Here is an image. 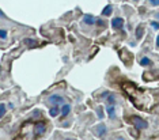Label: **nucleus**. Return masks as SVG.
<instances>
[{
  "label": "nucleus",
  "instance_id": "nucleus-1",
  "mask_svg": "<svg viewBox=\"0 0 159 140\" xmlns=\"http://www.w3.org/2000/svg\"><path fill=\"white\" fill-rule=\"evenodd\" d=\"M129 121L133 124V127H135L137 131H142V129H147L148 128V123L144 118L139 117V116H131L129 117Z\"/></svg>",
  "mask_w": 159,
  "mask_h": 140
},
{
  "label": "nucleus",
  "instance_id": "nucleus-2",
  "mask_svg": "<svg viewBox=\"0 0 159 140\" xmlns=\"http://www.w3.org/2000/svg\"><path fill=\"white\" fill-rule=\"evenodd\" d=\"M93 132L95 133L98 138H103L105 135H106L107 129H106V125L105 124H99V125H95V127L93 128Z\"/></svg>",
  "mask_w": 159,
  "mask_h": 140
},
{
  "label": "nucleus",
  "instance_id": "nucleus-3",
  "mask_svg": "<svg viewBox=\"0 0 159 140\" xmlns=\"http://www.w3.org/2000/svg\"><path fill=\"white\" fill-rule=\"evenodd\" d=\"M48 101L52 103L53 106H55V105H64V98H63L61 95H59V94H53V95H50Z\"/></svg>",
  "mask_w": 159,
  "mask_h": 140
},
{
  "label": "nucleus",
  "instance_id": "nucleus-4",
  "mask_svg": "<svg viewBox=\"0 0 159 140\" xmlns=\"http://www.w3.org/2000/svg\"><path fill=\"white\" fill-rule=\"evenodd\" d=\"M122 26H124V19H122V18L117 16V18L111 19V27H113L114 30H121Z\"/></svg>",
  "mask_w": 159,
  "mask_h": 140
},
{
  "label": "nucleus",
  "instance_id": "nucleus-5",
  "mask_svg": "<svg viewBox=\"0 0 159 140\" xmlns=\"http://www.w3.org/2000/svg\"><path fill=\"white\" fill-rule=\"evenodd\" d=\"M34 133L35 136H41V135H44L45 133V124L44 123H37L34 125Z\"/></svg>",
  "mask_w": 159,
  "mask_h": 140
},
{
  "label": "nucleus",
  "instance_id": "nucleus-6",
  "mask_svg": "<svg viewBox=\"0 0 159 140\" xmlns=\"http://www.w3.org/2000/svg\"><path fill=\"white\" fill-rule=\"evenodd\" d=\"M83 22L86 25H89V26H93V25L97 23V19L93 15H90V14H86V15L83 16Z\"/></svg>",
  "mask_w": 159,
  "mask_h": 140
},
{
  "label": "nucleus",
  "instance_id": "nucleus-7",
  "mask_svg": "<svg viewBox=\"0 0 159 140\" xmlns=\"http://www.w3.org/2000/svg\"><path fill=\"white\" fill-rule=\"evenodd\" d=\"M60 113H61V107H59V105L52 106L50 107V110H49V116L50 117H57Z\"/></svg>",
  "mask_w": 159,
  "mask_h": 140
},
{
  "label": "nucleus",
  "instance_id": "nucleus-8",
  "mask_svg": "<svg viewBox=\"0 0 159 140\" xmlns=\"http://www.w3.org/2000/svg\"><path fill=\"white\" fill-rule=\"evenodd\" d=\"M70 112H71V105L70 103H64V105L61 106V117L66 118L68 114H70Z\"/></svg>",
  "mask_w": 159,
  "mask_h": 140
},
{
  "label": "nucleus",
  "instance_id": "nucleus-9",
  "mask_svg": "<svg viewBox=\"0 0 159 140\" xmlns=\"http://www.w3.org/2000/svg\"><path fill=\"white\" fill-rule=\"evenodd\" d=\"M106 113H107V116H109V118L114 120V118H116V107L107 105V106H106Z\"/></svg>",
  "mask_w": 159,
  "mask_h": 140
},
{
  "label": "nucleus",
  "instance_id": "nucleus-10",
  "mask_svg": "<svg viewBox=\"0 0 159 140\" xmlns=\"http://www.w3.org/2000/svg\"><path fill=\"white\" fill-rule=\"evenodd\" d=\"M111 12H113V6H111V4H107V6L102 10V16H110Z\"/></svg>",
  "mask_w": 159,
  "mask_h": 140
},
{
  "label": "nucleus",
  "instance_id": "nucleus-11",
  "mask_svg": "<svg viewBox=\"0 0 159 140\" xmlns=\"http://www.w3.org/2000/svg\"><path fill=\"white\" fill-rule=\"evenodd\" d=\"M144 26H137L136 29V39H142L143 35H144Z\"/></svg>",
  "mask_w": 159,
  "mask_h": 140
},
{
  "label": "nucleus",
  "instance_id": "nucleus-12",
  "mask_svg": "<svg viewBox=\"0 0 159 140\" xmlns=\"http://www.w3.org/2000/svg\"><path fill=\"white\" fill-rule=\"evenodd\" d=\"M151 64V60H150V57H142V59H140V65L142 67H147V65H150Z\"/></svg>",
  "mask_w": 159,
  "mask_h": 140
},
{
  "label": "nucleus",
  "instance_id": "nucleus-13",
  "mask_svg": "<svg viewBox=\"0 0 159 140\" xmlns=\"http://www.w3.org/2000/svg\"><path fill=\"white\" fill-rule=\"evenodd\" d=\"M6 112H7V105L6 103H0V118L6 116Z\"/></svg>",
  "mask_w": 159,
  "mask_h": 140
},
{
  "label": "nucleus",
  "instance_id": "nucleus-14",
  "mask_svg": "<svg viewBox=\"0 0 159 140\" xmlns=\"http://www.w3.org/2000/svg\"><path fill=\"white\" fill-rule=\"evenodd\" d=\"M7 37H8V31H7L6 29H0V38L7 39Z\"/></svg>",
  "mask_w": 159,
  "mask_h": 140
},
{
  "label": "nucleus",
  "instance_id": "nucleus-15",
  "mask_svg": "<svg viewBox=\"0 0 159 140\" xmlns=\"http://www.w3.org/2000/svg\"><path fill=\"white\" fill-rule=\"evenodd\" d=\"M114 103H116V97L114 95H109V98H107V105L114 106Z\"/></svg>",
  "mask_w": 159,
  "mask_h": 140
},
{
  "label": "nucleus",
  "instance_id": "nucleus-16",
  "mask_svg": "<svg viewBox=\"0 0 159 140\" xmlns=\"http://www.w3.org/2000/svg\"><path fill=\"white\" fill-rule=\"evenodd\" d=\"M97 116H98L99 120H102V118H103V110H102V106H98V109H97Z\"/></svg>",
  "mask_w": 159,
  "mask_h": 140
},
{
  "label": "nucleus",
  "instance_id": "nucleus-17",
  "mask_svg": "<svg viewBox=\"0 0 159 140\" xmlns=\"http://www.w3.org/2000/svg\"><path fill=\"white\" fill-rule=\"evenodd\" d=\"M151 27L155 29V30H159V22H157V20H151Z\"/></svg>",
  "mask_w": 159,
  "mask_h": 140
},
{
  "label": "nucleus",
  "instance_id": "nucleus-18",
  "mask_svg": "<svg viewBox=\"0 0 159 140\" xmlns=\"http://www.w3.org/2000/svg\"><path fill=\"white\" fill-rule=\"evenodd\" d=\"M97 25H98V26H101V27H105V26H106V23L103 22L102 18H98V19H97Z\"/></svg>",
  "mask_w": 159,
  "mask_h": 140
},
{
  "label": "nucleus",
  "instance_id": "nucleus-19",
  "mask_svg": "<svg viewBox=\"0 0 159 140\" xmlns=\"http://www.w3.org/2000/svg\"><path fill=\"white\" fill-rule=\"evenodd\" d=\"M148 3H151L152 7H158L159 6V0H148Z\"/></svg>",
  "mask_w": 159,
  "mask_h": 140
},
{
  "label": "nucleus",
  "instance_id": "nucleus-20",
  "mask_svg": "<svg viewBox=\"0 0 159 140\" xmlns=\"http://www.w3.org/2000/svg\"><path fill=\"white\" fill-rule=\"evenodd\" d=\"M39 116H41V112H39V110H34V112H33V117L39 118Z\"/></svg>",
  "mask_w": 159,
  "mask_h": 140
},
{
  "label": "nucleus",
  "instance_id": "nucleus-21",
  "mask_svg": "<svg viewBox=\"0 0 159 140\" xmlns=\"http://www.w3.org/2000/svg\"><path fill=\"white\" fill-rule=\"evenodd\" d=\"M25 42H26L27 45H31V44H33V42H35V41H34V39H30V38H26V39H25ZM33 45H34V44H33Z\"/></svg>",
  "mask_w": 159,
  "mask_h": 140
},
{
  "label": "nucleus",
  "instance_id": "nucleus-22",
  "mask_svg": "<svg viewBox=\"0 0 159 140\" xmlns=\"http://www.w3.org/2000/svg\"><path fill=\"white\" fill-rule=\"evenodd\" d=\"M7 106H8V109H12V107H14V103H11V102H10V103H8V105H7Z\"/></svg>",
  "mask_w": 159,
  "mask_h": 140
},
{
  "label": "nucleus",
  "instance_id": "nucleus-23",
  "mask_svg": "<svg viewBox=\"0 0 159 140\" xmlns=\"http://www.w3.org/2000/svg\"><path fill=\"white\" fill-rule=\"evenodd\" d=\"M157 48L159 49V35H158V37H157Z\"/></svg>",
  "mask_w": 159,
  "mask_h": 140
},
{
  "label": "nucleus",
  "instance_id": "nucleus-24",
  "mask_svg": "<svg viewBox=\"0 0 159 140\" xmlns=\"http://www.w3.org/2000/svg\"><path fill=\"white\" fill-rule=\"evenodd\" d=\"M155 18H157V19H159V12H155Z\"/></svg>",
  "mask_w": 159,
  "mask_h": 140
},
{
  "label": "nucleus",
  "instance_id": "nucleus-25",
  "mask_svg": "<svg viewBox=\"0 0 159 140\" xmlns=\"http://www.w3.org/2000/svg\"><path fill=\"white\" fill-rule=\"evenodd\" d=\"M0 15H2V16H4V12H3L2 10H0Z\"/></svg>",
  "mask_w": 159,
  "mask_h": 140
},
{
  "label": "nucleus",
  "instance_id": "nucleus-26",
  "mask_svg": "<svg viewBox=\"0 0 159 140\" xmlns=\"http://www.w3.org/2000/svg\"><path fill=\"white\" fill-rule=\"evenodd\" d=\"M66 140H76V139H66Z\"/></svg>",
  "mask_w": 159,
  "mask_h": 140
},
{
  "label": "nucleus",
  "instance_id": "nucleus-27",
  "mask_svg": "<svg viewBox=\"0 0 159 140\" xmlns=\"http://www.w3.org/2000/svg\"><path fill=\"white\" fill-rule=\"evenodd\" d=\"M118 140H124V139H118Z\"/></svg>",
  "mask_w": 159,
  "mask_h": 140
},
{
  "label": "nucleus",
  "instance_id": "nucleus-28",
  "mask_svg": "<svg viewBox=\"0 0 159 140\" xmlns=\"http://www.w3.org/2000/svg\"><path fill=\"white\" fill-rule=\"evenodd\" d=\"M135 2H137V0H135Z\"/></svg>",
  "mask_w": 159,
  "mask_h": 140
}]
</instances>
